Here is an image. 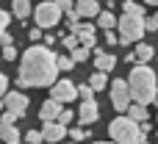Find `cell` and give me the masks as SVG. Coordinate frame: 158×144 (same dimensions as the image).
<instances>
[{
    "label": "cell",
    "mask_w": 158,
    "mask_h": 144,
    "mask_svg": "<svg viewBox=\"0 0 158 144\" xmlns=\"http://www.w3.org/2000/svg\"><path fill=\"white\" fill-rule=\"evenodd\" d=\"M61 111H64L61 103H56V100H44L42 108H39V119H42V122H58Z\"/></svg>",
    "instance_id": "30bf717a"
},
{
    "label": "cell",
    "mask_w": 158,
    "mask_h": 144,
    "mask_svg": "<svg viewBox=\"0 0 158 144\" xmlns=\"http://www.w3.org/2000/svg\"><path fill=\"white\" fill-rule=\"evenodd\" d=\"M0 44H3V47H8V44H11V33H8V31L0 36Z\"/></svg>",
    "instance_id": "74e56055"
},
{
    "label": "cell",
    "mask_w": 158,
    "mask_h": 144,
    "mask_svg": "<svg viewBox=\"0 0 158 144\" xmlns=\"http://www.w3.org/2000/svg\"><path fill=\"white\" fill-rule=\"evenodd\" d=\"M97 144H114V142H97Z\"/></svg>",
    "instance_id": "b9f144b4"
},
{
    "label": "cell",
    "mask_w": 158,
    "mask_h": 144,
    "mask_svg": "<svg viewBox=\"0 0 158 144\" xmlns=\"http://www.w3.org/2000/svg\"><path fill=\"white\" fill-rule=\"evenodd\" d=\"M3 58H6V61H14V58H17V47H14V44L3 47Z\"/></svg>",
    "instance_id": "4dcf8cb0"
},
{
    "label": "cell",
    "mask_w": 158,
    "mask_h": 144,
    "mask_svg": "<svg viewBox=\"0 0 158 144\" xmlns=\"http://www.w3.org/2000/svg\"><path fill=\"white\" fill-rule=\"evenodd\" d=\"M106 83H108V78H106V72H92V78H89V86H92L94 92H100V89H106Z\"/></svg>",
    "instance_id": "44dd1931"
},
{
    "label": "cell",
    "mask_w": 158,
    "mask_h": 144,
    "mask_svg": "<svg viewBox=\"0 0 158 144\" xmlns=\"http://www.w3.org/2000/svg\"><path fill=\"white\" fill-rule=\"evenodd\" d=\"M156 139H158V133H156Z\"/></svg>",
    "instance_id": "7bdbcfd3"
},
{
    "label": "cell",
    "mask_w": 158,
    "mask_h": 144,
    "mask_svg": "<svg viewBox=\"0 0 158 144\" xmlns=\"http://www.w3.org/2000/svg\"><path fill=\"white\" fill-rule=\"evenodd\" d=\"M117 28H119V44H133V42H139V39L147 33V19H144V17H131V14H125Z\"/></svg>",
    "instance_id": "277c9868"
},
{
    "label": "cell",
    "mask_w": 158,
    "mask_h": 144,
    "mask_svg": "<svg viewBox=\"0 0 158 144\" xmlns=\"http://www.w3.org/2000/svg\"><path fill=\"white\" fill-rule=\"evenodd\" d=\"M111 105L122 114V111H128L131 108V103H133V97H131V86H128V80H114L111 83Z\"/></svg>",
    "instance_id": "8992f818"
},
{
    "label": "cell",
    "mask_w": 158,
    "mask_h": 144,
    "mask_svg": "<svg viewBox=\"0 0 158 144\" xmlns=\"http://www.w3.org/2000/svg\"><path fill=\"white\" fill-rule=\"evenodd\" d=\"M58 78V56L53 50H47L44 44H33L22 53V64H19V75L17 83L25 89L33 86H53Z\"/></svg>",
    "instance_id": "6da1fadb"
},
{
    "label": "cell",
    "mask_w": 158,
    "mask_h": 144,
    "mask_svg": "<svg viewBox=\"0 0 158 144\" xmlns=\"http://www.w3.org/2000/svg\"><path fill=\"white\" fill-rule=\"evenodd\" d=\"M61 42H64V47H67L69 53L81 47V42H78V36H75V33H64V36H61Z\"/></svg>",
    "instance_id": "7402d4cb"
},
{
    "label": "cell",
    "mask_w": 158,
    "mask_h": 144,
    "mask_svg": "<svg viewBox=\"0 0 158 144\" xmlns=\"http://www.w3.org/2000/svg\"><path fill=\"white\" fill-rule=\"evenodd\" d=\"M14 144H17V142H14Z\"/></svg>",
    "instance_id": "ee69618b"
},
{
    "label": "cell",
    "mask_w": 158,
    "mask_h": 144,
    "mask_svg": "<svg viewBox=\"0 0 158 144\" xmlns=\"http://www.w3.org/2000/svg\"><path fill=\"white\" fill-rule=\"evenodd\" d=\"M92 94H94V89H92L89 83H83V86H78V97H83V100H94Z\"/></svg>",
    "instance_id": "484cf974"
},
{
    "label": "cell",
    "mask_w": 158,
    "mask_h": 144,
    "mask_svg": "<svg viewBox=\"0 0 158 144\" xmlns=\"http://www.w3.org/2000/svg\"><path fill=\"white\" fill-rule=\"evenodd\" d=\"M11 11H14V17H19V19H25L33 8H31V0H14L11 3Z\"/></svg>",
    "instance_id": "e0dca14e"
},
{
    "label": "cell",
    "mask_w": 158,
    "mask_h": 144,
    "mask_svg": "<svg viewBox=\"0 0 158 144\" xmlns=\"http://www.w3.org/2000/svg\"><path fill=\"white\" fill-rule=\"evenodd\" d=\"M3 108H6V105H3V103H0V117H3Z\"/></svg>",
    "instance_id": "60d3db41"
},
{
    "label": "cell",
    "mask_w": 158,
    "mask_h": 144,
    "mask_svg": "<svg viewBox=\"0 0 158 144\" xmlns=\"http://www.w3.org/2000/svg\"><path fill=\"white\" fill-rule=\"evenodd\" d=\"M56 6L61 8V14H69V11H75V3H72V0H56Z\"/></svg>",
    "instance_id": "f1b7e54d"
},
{
    "label": "cell",
    "mask_w": 158,
    "mask_h": 144,
    "mask_svg": "<svg viewBox=\"0 0 158 144\" xmlns=\"http://www.w3.org/2000/svg\"><path fill=\"white\" fill-rule=\"evenodd\" d=\"M78 97V86L72 83V80H56L53 83V89H50V100H56V103H72Z\"/></svg>",
    "instance_id": "52a82bcc"
},
{
    "label": "cell",
    "mask_w": 158,
    "mask_h": 144,
    "mask_svg": "<svg viewBox=\"0 0 158 144\" xmlns=\"http://www.w3.org/2000/svg\"><path fill=\"white\" fill-rule=\"evenodd\" d=\"M75 117H78V114H72V111L67 108V111H61V117H58V125H64V128H67V125H69Z\"/></svg>",
    "instance_id": "83f0119b"
},
{
    "label": "cell",
    "mask_w": 158,
    "mask_h": 144,
    "mask_svg": "<svg viewBox=\"0 0 158 144\" xmlns=\"http://www.w3.org/2000/svg\"><path fill=\"white\" fill-rule=\"evenodd\" d=\"M25 142L28 144H42L44 136H42V130H28V133H25Z\"/></svg>",
    "instance_id": "d4e9b609"
},
{
    "label": "cell",
    "mask_w": 158,
    "mask_h": 144,
    "mask_svg": "<svg viewBox=\"0 0 158 144\" xmlns=\"http://www.w3.org/2000/svg\"><path fill=\"white\" fill-rule=\"evenodd\" d=\"M86 58H89V47L81 44L78 50H72V61H75V64H81V61H86Z\"/></svg>",
    "instance_id": "cb8c5ba5"
},
{
    "label": "cell",
    "mask_w": 158,
    "mask_h": 144,
    "mask_svg": "<svg viewBox=\"0 0 158 144\" xmlns=\"http://www.w3.org/2000/svg\"><path fill=\"white\" fill-rule=\"evenodd\" d=\"M147 31H158V11L150 17V19H147Z\"/></svg>",
    "instance_id": "836d02e7"
},
{
    "label": "cell",
    "mask_w": 158,
    "mask_h": 144,
    "mask_svg": "<svg viewBox=\"0 0 158 144\" xmlns=\"http://www.w3.org/2000/svg\"><path fill=\"white\" fill-rule=\"evenodd\" d=\"M108 136L114 144H139L142 139H147V136H142V125L133 122L131 117H117L108 125Z\"/></svg>",
    "instance_id": "3957f363"
},
{
    "label": "cell",
    "mask_w": 158,
    "mask_h": 144,
    "mask_svg": "<svg viewBox=\"0 0 158 144\" xmlns=\"http://www.w3.org/2000/svg\"><path fill=\"white\" fill-rule=\"evenodd\" d=\"M42 136H44V142H50V144H61V139H67V128L58 125V122H44Z\"/></svg>",
    "instance_id": "7c38bea8"
},
{
    "label": "cell",
    "mask_w": 158,
    "mask_h": 144,
    "mask_svg": "<svg viewBox=\"0 0 158 144\" xmlns=\"http://www.w3.org/2000/svg\"><path fill=\"white\" fill-rule=\"evenodd\" d=\"M69 33H75L83 47H92V50L97 47V36H94V25H92V22H78Z\"/></svg>",
    "instance_id": "9c48e42d"
},
{
    "label": "cell",
    "mask_w": 158,
    "mask_h": 144,
    "mask_svg": "<svg viewBox=\"0 0 158 144\" xmlns=\"http://www.w3.org/2000/svg\"><path fill=\"white\" fill-rule=\"evenodd\" d=\"M0 94H8V78L0 72Z\"/></svg>",
    "instance_id": "e575fe53"
},
{
    "label": "cell",
    "mask_w": 158,
    "mask_h": 144,
    "mask_svg": "<svg viewBox=\"0 0 158 144\" xmlns=\"http://www.w3.org/2000/svg\"><path fill=\"white\" fill-rule=\"evenodd\" d=\"M17 122V117L11 114V111H3V117H0V125H14Z\"/></svg>",
    "instance_id": "1f68e13d"
},
{
    "label": "cell",
    "mask_w": 158,
    "mask_h": 144,
    "mask_svg": "<svg viewBox=\"0 0 158 144\" xmlns=\"http://www.w3.org/2000/svg\"><path fill=\"white\" fill-rule=\"evenodd\" d=\"M128 117H131L133 122H139V125H142V122H147V117H150V114H147V108H144V105H139V103H131V108H128Z\"/></svg>",
    "instance_id": "2e32d148"
},
{
    "label": "cell",
    "mask_w": 158,
    "mask_h": 144,
    "mask_svg": "<svg viewBox=\"0 0 158 144\" xmlns=\"http://www.w3.org/2000/svg\"><path fill=\"white\" fill-rule=\"evenodd\" d=\"M0 139H3L6 144H14L17 139H19V133H17L14 125H0Z\"/></svg>",
    "instance_id": "d6986e66"
},
{
    "label": "cell",
    "mask_w": 158,
    "mask_h": 144,
    "mask_svg": "<svg viewBox=\"0 0 158 144\" xmlns=\"http://www.w3.org/2000/svg\"><path fill=\"white\" fill-rule=\"evenodd\" d=\"M75 14L83 17V19H92V17H100L103 8H100L97 0H78V3H75Z\"/></svg>",
    "instance_id": "8fae6325"
},
{
    "label": "cell",
    "mask_w": 158,
    "mask_h": 144,
    "mask_svg": "<svg viewBox=\"0 0 158 144\" xmlns=\"http://www.w3.org/2000/svg\"><path fill=\"white\" fill-rule=\"evenodd\" d=\"M94 67H97V72H111L117 67V56L106 53V50H94Z\"/></svg>",
    "instance_id": "5bb4252c"
},
{
    "label": "cell",
    "mask_w": 158,
    "mask_h": 144,
    "mask_svg": "<svg viewBox=\"0 0 158 144\" xmlns=\"http://www.w3.org/2000/svg\"><path fill=\"white\" fill-rule=\"evenodd\" d=\"M3 105H6V111H11V114L19 119V117H25L31 100H28V94H22V92H8L6 100H3Z\"/></svg>",
    "instance_id": "ba28073f"
},
{
    "label": "cell",
    "mask_w": 158,
    "mask_h": 144,
    "mask_svg": "<svg viewBox=\"0 0 158 144\" xmlns=\"http://www.w3.org/2000/svg\"><path fill=\"white\" fill-rule=\"evenodd\" d=\"M78 19H81V17H78L75 11H69V14H67V25H69V31H72V28L78 25Z\"/></svg>",
    "instance_id": "d6a6232c"
},
{
    "label": "cell",
    "mask_w": 158,
    "mask_h": 144,
    "mask_svg": "<svg viewBox=\"0 0 158 144\" xmlns=\"http://www.w3.org/2000/svg\"><path fill=\"white\" fill-rule=\"evenodd\" d=\"M97 117H100L97 103H94V100H83V105H81V111H78V119H81L83 125H94Z\"/></svg>",
    "instance_id": "4fadbf2b"
},
{
    "label": "cell",
    "mask_w": 158,
    "mask_h": 144,
    "mask_svg": "<svg viewBox=\"0 0 158 144\" xmlns=\"http://www.w3.org/2000/svg\"><path fill=\"white\" fill-rule=\"evenodd\" d=\"M72 67H75L72 56H58V72H69Z\"/></svg>",
    "instance_id": "603a6c76"
},
{
    "label": "cell",
    "mask_w": 158,
    "mask_h": 144,
    "mask_svg": "<svg viewBox=\"0 0 158 144\" xmlns=\"http://www.w3.org/2000/svg\"><path fill=\"white\" fill-rule=\"evenodd\" d=\"M33 17H36V28H53L61 19V8L56 6V0H42L33 8Z\"/></svg>",
    "instance_id": "5b68a950"
},
{
    "label": "cell",
    "mask_w": 158,
    "mask_h": 144,
    "mask_svg": "<svg viewBox=\"0 0 158 144\" xmlns=\"http://www.w3.org/2000/svg\"><path fill=\"white\" fill-rule=\"evenodd\" d=\"M128 86H131V97L133 103L139 105H150V103H158V89H156V72L147 67V64H136L128 75Z\"/></svg>",
    "instance_id": "7a4b0ae2"
},
{
    "label": "cell",
    "mask_w": 158,
    "mask_h": 144,
    "mask_svg": "<svg viewBox=\"0 0 158 144\" xmlns=\"http://www.w3.org/2000/svg\"><path fill=\"white\" fill-rule=\"evenodd\" d=\"M122 11L131 14V17H144V6H139V3H133V0H125V3H122Z\"/></svg>",
    "instance_id": "ffe728a7"
},
{
    "label": "cell",
    "mask_w": 158,
    "mask_h": 144,
    "mask_svg": "<svg viewBox=\"0 0 158 144\" xmlns=\"http://www.w3.org/2000/svg\"><path fill=\"white\" fill-rule=\"evenodd\" d=\"M50 44H56V36H50V33H47V36H44V47H50Z\"/></svg>",
    "instance_id": "f35d334b"
},
{
    "label": "cell",
    "mask_w": 158,
    "mask_h": 144,
    "mask_svg": "<svg viewBox=\"0 0 158 144\" xmlns=\"http://www.w3.org/2000/svg\"><path fill=\"white\" fill-rule=\"evenodd\" d=\"M67 136H69V139H72V142H75V144H81V142H83V139H86V130H78V128H75V130H69Z\"/></svg>",
    "instance_id": "f546056e"
},
{
    "label": "cell",
    "mask_w": 158,
    "mask_h": 144,
    "mask_svg": "<svg viewBox=\"0 0 158 144\" xmlns=\"http://www.w3.org/2000/svg\"><path fill=\"white\" fill-rule=\"evenodd\" d=\"M144 3H147V6H158V0H144Z\"/></svg>",
    "instance_id": "ab89813d"
},
{
    "label": "cell",
    "mask_w": 158,
    "mask_h": 144,
    "mask_svg": "<svg viewBox=\"0 0 158 144\" xmlns=\"http://www.w3.org/2000/svg\"><path fill=\"white\" fill-rule=\"evenodd\" d=\"M8 25H11V14H8V11H3V8H0V36H3V33H6V28H8Z\"/></svg>",
    "instance_id": "4316f807"
},
{
    "label": "cell",
    "mask_w": 158,
    "mask_h": 144,
    "mask_svg": "<svg viewBox=\"0 0 158 144\" xmlns=\"http://www.w3.org/2000/svg\"><path fill=\"white\" fill-rule=\"evenodd\" d=\"M28 36H31L33 42H39V39H42V28H31V33H28Z\"/></svg>",
    "instance_id": "d590c367"
},
{
    "label": "cell",
    "mask_w": 158,
    "mask_h": 144,
    "mask_svg": "<svg viewBox=\"0 0 158 144\" xmlns=\"http://www.w3.org/2000/svg\"><path fill=\"white\" fill-rule=\"evenodd\" d=\"M97 25H100V28H106V33H108V31H114V28L119 25V19L114 17V11H111V8H106V11L97 17Z\"/></svg>",
    "instance_id": "9a60e30c"
},
{
    "label": "cell",
    "mask_w": 158,
    "mask_h": 144,
    "mask_svg": "<svg viewBox=\"0 0 158 144\" xmlns=\"http://www.w3.org/2000/svg\"><path fill=\"white\" fill-rule=\"evenodd\" d=\"M133 53H136V61H139V64H147V61L156 56V47H150V44H139Z\"/></svg>",
    "instance_id": "ac0fdd59"
},
{
    "label": "cell",
    "mask_w": 158,
    "mask_h": 144,
    "mask_svg": "<svg viewBox=\"0 0 158 144\" xmlns=\"http://www.w3.org/2000/svg\"><path fill=\"white\" fill-rule=\"evenodd\" d=\"M156 144H158V142H156Z\"/></svg>",
    "instance_id": "f6af8a7d"
},
{
    "label": "cell",
    "mask_w": 158,
    "mask_h": 144,
    "mask_svg": "<svg viewBox=\"0 0 158 144\" xmlns=\"http://www.w3.org/2000/svg\"><path fill=\"white\" fill-rule=\"evenodd\" d=\"M106 42H108V44H117V42H119V36H117L114 31H108V33H106Z\"/></svg>",
    "instance_id": "8d00e7d4"
}]
</instances>
